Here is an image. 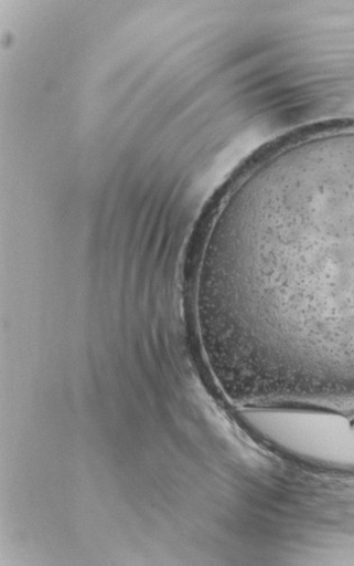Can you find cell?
<instances>
[{
	"label": "cell",
	"mask_w": 354,
	"mask_h": 566,
	"mask_svg": "<svg viewBox=\"0 0 354 566\" xmlns=\"http://www.w3.org/2000/svg\"><path fill=\"white\" fill-rule=\"evenodd\" d=\"M195 311L212 375L256 408H354V128L280 147L208 228Z\"/></svg>",
	"instance_id": "cell-1"
},
{
	"label": "cell",
	"mask_w": 354,
	"mask_h": 566,
	"mask_svg": "<svg viewBox=\"0 0 354 566\" xmlns=\"http://www.w3.org/2000/svg\"><path fill=\"white\" fill-rule=\"evenodd\" d=\"M281 448L322 464L354 468V421L336 412L302 408L282 422Z\"/></svg>",
	"instance_id": "cell-2"
}]
</instances>
